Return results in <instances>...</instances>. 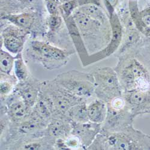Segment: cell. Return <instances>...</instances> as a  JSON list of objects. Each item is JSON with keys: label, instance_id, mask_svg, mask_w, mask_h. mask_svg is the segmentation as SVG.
I'll list each match as a JSON object with an SVG mask.
<instances>
[{"label": "cell", "instance_id": "6da1fadb", "mask_svg": "<svg viewBox=\"0 0 150 150\" xmlns=\"http://www.w3.org/2000/svg\"><path fill=\"white\" fill-rule=\"evenodd\" d=\"M87 149L150 150V135L133 126L119 132L102 129Z\"/></svg>", "mask_w": 150, "mask_h": 150}, {"label": "cell", "instance_id": "7a4b0ae2", "mask_svg": "<svg viewBox=\"0 0 150 150\" xmlns=\"http://www.w3.org/2000/svg\"><path fill=\"white\" fill-rule=\"evenodd\" d=\"M114 69L123 92L150 90V70L139 58L132 56L122 57Z\"/></svg>", "mask_w": 150, "mask_h": 150}, {"label": "cell", "instance_id": "3957f363", "mask_svg": "<svg viewBox=\"0 0 150 150\" xmlns=\"http://www.w3.org/2000/svg\"><path fill=\"white\" fill-rule=\"evenodd\" d=\"M40 95L51 110L52 118L67 119L68 110L74 105L86 100L74 96L54 81L42 82Z\"/></svg>", "mask_w": 150, "mask_h": 150}, {"label": "cell", "instance_id": "277c9868", "mask_svg": "<svg viewBox=\"0 0 150 150\" xmlns=\"http://www.w3.org/2000/svg\"><path fill=\"white\" fill-rule=\"evenodd\" d=\"M71 16L78 28L82 38L85 41L93 43L97 42L98 47L109 43L111 35L110 25H106L102 22L91 18L84 13L78 7Z\"/></svg>", "mask_w": 150, "mask_h": 150}, {"label": "cell", "instance_id": "5b68a950", "mask_svg": "<svg viewBox=\"0 0 150 150\" xmlns=\"http://www.w3.org/2000/svg\"><path fill=\"white\" fill-rule=\"evenodd\" d=\"M53 81L78 97L87 100L94 96L95 85L91 73L73 70L57 75Z\"/></svg>", "mask_w": 150, "mask_h": 150}, {"label": "cell", "instance_id": "8992f818", "mask_svg": "<svg viewBox=\"0 0 150 150\" xmlns=\"http://www.w3.org/2000/svg\"><path fill=\"white\" fill-rule=\"evenodd\" d=\"M90 73L94 82V96L97 98L108 103L114 98L122 96L123 90L115 69L97 67Z\"/></svg>", "mask_w": 150, "mask_h": 150}, {"label": "cell", "instance_id": "52a82bcc", "mask_svg": "<svg viewBox=\"0 0 150 150\" xmlns=\"http://www.w3.org/2000/svg\"><path fill=\"white\" fill-rule=\"evenodd\" d=\"M29 50L33 58L40 61L49 70L58 69L64 66L70 56V54L65 50L39 40L31 41Z\"/></svg>", "mask_w": 150, "mask_h": 150}, {"label": "cell", "instance_id": "ba28073f", "mask_svg": "<svg viewBox=\"0 0 150 150\" xmlns=\"http://www.w3.org/2000/svg\"><path fill=\"white\" fill-rule=\"evenodd\" d=\"M108 105V104H107ZM134 118L126 105L122 109H114L108 105V114L102 129L110 132H119L131 126Z\"/></svg>", "mask_w": 150, "mask_h": 150}, {"label": "cell", "instance_id": "9c48e42d", "mask_svg": "<svg viewBox=\"0 0 150 150\" xmlns=\"http://www.w3.org/2000/svg\"><path fill=\"white\" fill-rule=\"evenodd\" d=\"M127 108L133 117L150 114V90H134L123 92Z\"/></svg>", "mask_w": 150, "mask_h": 150}, {"label": "cell", "instance_id": "30bf717a", "mask_svg": "<svg viewBox=\"0 0 150 150\" xmlns=\"http://www.w3.org/2000/svg\"><path fill=\"white\" fill-rule=\"evenodd\" d=\"M109 18L112 31L110 40L104 49L90 56L94 57L93 58L91 63L110 56L119 49L121 46L123 37V29L120 19L115 12L112 13Z\"/></svg>", "mask_w": 150, "mask_h": 150}, {"label": "cell", "instance_id": "8fae6325", "mask_svg": "<svg viewBox=\"0 0 150 150\" xmlns=\"http://www.w3.org/2000/svg\"><path fill=\"white\" fill-rule=\"evenodd\" d=\"M28 31L15 25L6 27L1 34V42L8 52L18 55L23 49Z\"/></svg>", "mask_w": 150, "mask_h": 150}, {"label": "cell", "instance_id": "7c38bea8", "mask_svg": "<svg viewBox=\"0 0 150 150\" xmlns=\"http://www.w3.org/2000/svg\"><path fill=\"white\" fill-rule=\"evenodd\" d=\"M13 91L8 96L6 109L11 122L18 125L30 117L32 108L26 105L16 91Z\"/></svg>", "mask_w": 150, "mask_h": 150}, {"label": "cell", "instance_id": "4fadbf2b", "mask_svg": "<svg viewBox=\"0 0 150 150\" xmlns=\"http://www.w3.org/2000/svg\"><path fill=\"white\" fill-rule=\"evenodd\" d=\"M42 82L30 77L27 81L16 85L15 91L18 93L26 105L33 108L40 97Z\"/></svg>", "mask_w": 150, "mask_h": 150}, {"label": "cell", "instance_id": "5bb4252c", "mask_svg": "<svg viewBox=\"0 0 150 150\" xmlns=\"http://www.w3.org/2000/svg\"><path fill=\"white\" fill-rule=\"evenodd\" d=\"M71 134L80 139L83 149H87L102 130V124L91 121L86 122H71Z\"/></svg>", "mask_w": 150, "mask_h": 150}, {"label": "cell", "instance_id": "9a60e30c", "mask_svg": "<svg viewBox=\"0 0 150 150\" xmlns=\"http://www.w3.org/2000/svg\"><path fill=\"white\" fill-rule=\"evenodd\" d=\"M71 122L66 118H52L45 130V136L55 141L58 139H66L71 132Z\"/></svg>", "mask_w": 150, "mask_h": 150}, {"label": "cell", "instance_id": "2e32d148", "mask_svg": "<svg viewBox=\"0 0 150 150\" xmlns=\"http://www.w3.org/2000/svg\"><path fill=\"white\" fill-rule=\"evenodd\" d=\"M87 112L90 121L102 124L107 117V103L97 98L87 105Z\"/></svg>", "mask_w": 150, "mask_h": 150}, {"label": "cell", "instance_id": "e0dca14e", "mask_svg": "<svg viewBox=\"0 0 150 150\" xmlns=\"http://www.w3.org/2000/svg\"><path fill=\"white\" fill-rule=\"evenodd\" d=\"M64 19L66 22L69 32L71 37L74 44L76 46L78 52L79 54V56L81 57V58L83 62V59L85 58L86 57L88 58V55L87 54L86 49L85 47L83 40L79 33L78 28L71 15L69 17L64 18Z\"/></svg>", "mask_w": 150, "mask_h": 150}, {"label": "cell", "instance_id": "ac0fdd59", "mask_svg": "<svg viewBox=\"0 0 150 150\" xmlns=\"http://www.w3.org/2000/svg\"><path fill=\"white\" fill-rule=\"evenodd\" d=\"M141 40V33L136 27L125 29L124 35L119 48V53L124 54Z\"/></svg>", "mask_w": 150, "mask_h": 150}, {"label": "cell", "instance_id": "d6986e66", "mask_svg": "<svg viewBox=\"0 0 150 150\" xmlns=\"http://www.w3.org/2000/svg\"><path fill=\"white\" fill-rule=\"evenodd\" d=\"M86 100H83L71 107L67 112V118L71 122H86L90 121L87 112Z\"/></svg>", "mask_w": 150, "mask_h": 150}, {"label": "cell", "instance_id": "ffe728a7", "mask_svg": "<svg viewBox=\"0 0 150 150\" xmlns=\"http://www.w3.org/2000/svg\"><path fill=\"white\" fill-rule=\"evenodd\" d=\"M1 18L8 21L21 28L28 31L31 28L35 21L34 15L30 13H23L18 15H5L2 16Z\"/></svg>", "mask_w": 150, "mask_h": 150}, {"label": "cell", "instance_id": "44dd1931", "mask_svg": "<svg viewBox=\"0 0 150 150\" xmlns=\"http://www.w3.org/2000/svg\"><path fill=\"white\" fill-rule=\"evenodd\" d=\"M84 13L91 18L102 22L106 25H110L109 18L99 6L96 4H86L78 7Z\"/></svg>", "mask_w": 150, "mask_h": 150}, {"label": "cell", "instance_id": "7402d4cb", "mask_svg": "<svg viewBox=\"0 0 150 150\" xmlns=\"http://www.w3.org/2000/svg\"><path fill=\"white\" fill-rule=\"evenodd\" d=\"M14 65V71L15 76L19 82L27 81L30 77V74L27 66L22 58V54L16 55Z\"/></svg>", "mask_w": 150, "mask_h": 150}, {"label": "cell", "instance_id": "603a6c76", "mask_svg": "<svg viewBox=\"0 0 150 150\" xmlns=\"http://www.w3.org/2000/svg\"><path fill=\"white\" fill-rule=\"evenodd\" d=\"M6 77L4 74L1 73V99L8 96L12 91H13L14 86L16 85V76H11V75L6 74Z\"/></svg>", "mask_w": 150, "mask_h": 150}, {"label": "cell", "instance_id": "cb8c5ba5", "mask_svg": "<svg viewBox=\"0 0 150 150\" xmlns=\"http://www.w3.org/2000/svg\"><path fill=\"white\" fill-rule=\"evenodd\" d=\"M16 58L12 56L10 52L1 49V60H0L1 73L11 75V72L14 68Z\"/></svg>", "mask_w": 150, "mask_h": 150}, {"label": "cell", "instance_id": "d4e9b609", "mask_svg": "<svg viewBox=\"0 0 150 150\" xmlns=\"http://www.w3.org/2000/svg\"><path fill=\"white\" fill-rule=\"evenodd\" d=\"M78 7H79V5L77 0H71L62 4L60 7V10L63 18H66L71 16L74 10Z\"/></svg>", "mask_w": 150, "mask_h": 150}, {"label": "cell", "instance_id": "484cf974", "mask_svg": "<svg viewBox=\"0 0 150 150\" xmlns=\"http://www.w3.org/2000/svg\"><path fill=\"white\" fill-rule=\"evenodd\" d=\"M64 141L68 149H83L80 139L76 136L70 134Z\"/></svg>", "mask_w": 150, "mask_h": 150}, {"label": "cell", "instance_id": "4316f807", "mask_svg": "<svg viewBox=\"0 0 150 150\" xmlns=\"http://www.w3.org/2000/svg\"><path fill=\"white\" fill-rule=\"evenodd\" d=\"M62 23V19L59 14L50 15L48 19V25L49 29L52 31H57Z\"/></svg>", "mask_w": 150, "mask_h": 150}, {"label": "cell", "instance_id": "83f0119b", "mask_svg": "<svg viewBox=\"0 0 150 150\" xmlns=\"http://www.w3.org/2000/svg\"><path fill=\"white\" fill-rule=\"evenodd\" d=\"M46 8L50 15L59 14V7L57 1L54 0H47L46 1Z\"/></svg>", "mask_w": 150, "mask_h": 150}, {"label": "cell", "instance_id": "f1b7e54d", "mask_svg": "<svg viewBox=\"0 0 150 150\" xmlns=\"http://www.w3.org/2000/svg\"><path fill=\"white\" fill-rule=\"evenodd\" d=\"M105 1V3L106 4V7L109 12V16L112 13H114V10L116 6L117 5L119 0H104Z\"/></svg>", "mask_w": 150, "mask_h": 150}, {"label": "cell", "instance_id": "f546056e", "mask_svg": "<svg viewBox=\"0 0 150 150\" xmlns=\"http://www.w3.org/2000/svg\"><path fill=\"white\" fill-rule=\"evenodd\" d=\"M79 7L86 4H96L100 6V0H77Z\"/></svg>", "mask_w": 150, "mask_h": 150}, {"label": "cell", "instance_id": "4dcf8cb0", "mask_svg": "<svg viewBox=\"0 0 150 150\" xmlns=\"http://www.w3.org/2000/svg\"><path fill=\"white\" fill-rule=\"evenodd\" d=\"M145 51L146 54L145 55V62H143V63L146 66V67L150 70V45L148 46L147 47H145Z\"/></svg>", "mask_w": 150, "mask_h": 150}, {"label": "cell", "instance_id": "1f68e13d", "mask_svg": "<svg viewBox=\"0 0 150 150\" xmlns=\"http://www.w3.org/2000/svg\"><path fill=\"white\" fill-rule=\"evenodd\" d=\"M54 1H57V0H54Z\"/></svg>", "mask_w": 150, "mask_h": 150}]
</instances>
